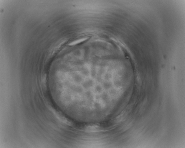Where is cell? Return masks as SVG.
I'll return each mask as SVG.
<instances>
[{
    "mask_svg": "<svg viewBox=\"0 0 185 148\" xmlns=\"http://www.w3.org/2000/svg\"><path fill=\"white\" fill-rule=\"evenodd\" d=\"M87 39V38H84L79 39L74 41H73L71 42L70 44H69V45L73 46V45H75L79 43H80L81 42H82L84 41H85Z\"/></svg>",
    "mask_w": 185,
    "mask_h": 148,
    "instance_id": "277c9868",
    "label": "cell"
},
{
    "mask_svg": "<svg viewBox=\"0 0 185 148\" xmlns=\"http://www.w3.org/2000/svg\"><path fill=\"white\" fill-rule=\"evenodd\" d=\"M130 111V109H125L115 118V121L118 122H121L127 117Z\"/></svg>",
    "mask_w": 185,
    "mask_h": 148,
    "instance_id": "3957f363",
    "label": "cell"
},
{
    "mask_svg": "<svg viewBox=\"0 0 185 148\" xmlns=\"http://www.w3.org/2000/svg\"><path fill=\"white\" fill-rule=\"evenodd\" d=\"M49 109L52 111L55 116L61 122L69 126L73 125V123L70 120L65 117L62 113L53 108L49 107Z\"/></svg>",
    "mask_w": 185,
    "mask_h": 148,
    "instance_id": "6da1fadb",
    "label": "cell"
},
{
    "mask_svg": "<svg viewBox=\"0 0 185 148\" xmlns=\"http://www.w3.org/2000/svg\"><path fill=\"white\" fill-rule=\"evenodd\" d=\"M85 130L89 132H98L101 130L100 126L98 124H90L86 126Z\"/></svg>",
    "mask_w": 185,
    "mask_h": 148,
    "instance_id": "7a4b0ae2",
    "label": "cell"
}]
</instances>
